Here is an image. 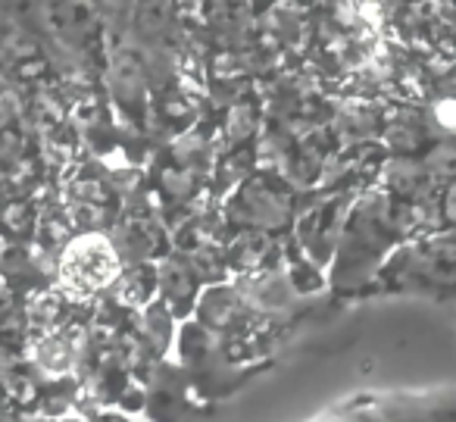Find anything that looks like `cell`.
Wrapping results in <instances>:
<instances>
[{
  "label": "cell",
  "instance_id": "6da1fadb",
  "mask_svg": "<svg viewBox=\"0 0 456 422\" xmlns=\"http://www.w3.org/2000/svg\"><path fill=\"white\" fill-rule=\"evenodd\" d=\"M60 276H63L66 288H72L76 294H91V291L103 288L116 276L113 247L97 235L72 241L60 260Z\"/></svg>",
  "mask_w": 456,
  "mask_h": 422
}]
</instances>
